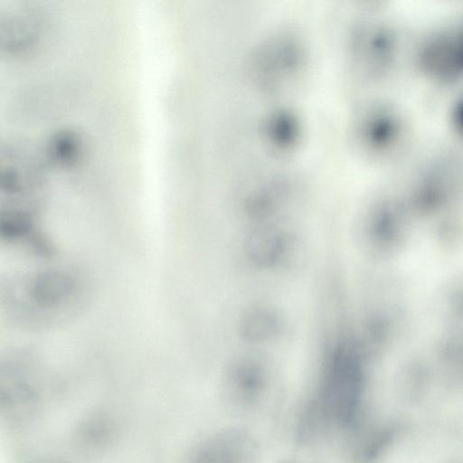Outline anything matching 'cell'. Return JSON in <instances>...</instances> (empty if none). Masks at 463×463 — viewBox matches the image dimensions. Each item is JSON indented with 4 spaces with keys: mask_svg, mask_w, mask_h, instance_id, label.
I'll return each mask as SVG.
<instances>
[{
    "mask_svg": "<svg viewBox=\"0 0 463 463\" xmlns=\"http://www.w3.org/2000/svg\"><path fill=\"white\" fill-rule=\"evenodd\" d=\"M72 283L69 279L56 274H42L33 285L31 296L41 307H55L72 292Z\"/></svg>",
    "mask_w": 463,
    "mask_h": 463,
    "instance_id": "cell-1",
    "label": "cell"
},
{
    "mask_svg": "<svg viewBox=\"0 0 463 463\" xmlns=\"http://www.w3.org/2000/svg\"><path fill=\"white\" fill-rule=\"evenodd\" d=\"M51 145L50 151L59 162L68 164L77 156L79 143L76 137L70 133L57 135Z\"/></svg>",
    "mask_w": 463,
    "mask_h": 463,
    "instance_id": "cell-2",
    "label": "cell"
}]
</instances>
